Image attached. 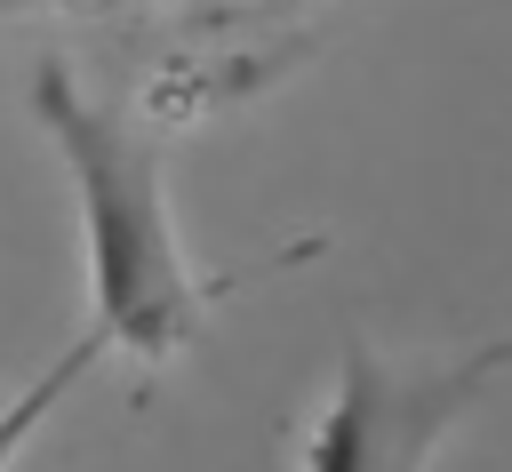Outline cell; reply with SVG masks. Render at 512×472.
I'll return each instance as SVG.
<instances>
[{"mask_svg": "<svg viewBox=\"0 0 512 472\" xmlns=\"http://www.w3.org/2000/svg\"><path fill=\"white\" fill-rule=\"evenodd\" d=\"M40 136L56 144L72 200H80V248H88V320L112 336V352H136L144 368H168L192 336H200V272L176 240V208H168V176H160V144L152 128L96 96L64 56L32 64L24 88Z\"/></svg>", "mask_w": 512, "mask_h": 472, "instance_id": "1", "label": "cell"}, {"mask_svg": "<svg viewBox=\"0 0 512 472\" xmlns=\"http://www.w3.org/2000/svg\"><path fill=\"white\" fill-rule=\"evenodd\" d=\"M512 368V336L448 360H384L376 344L336 352V384L296 440V472H432L448 432Z\"/></svg>", "mask_w": 512, "mask_h": 472, "instance_id": "2", "label": "cell"}, {"mask_svg": "<svg viewBox=\"0 0 512 472\" xmlns=\"http://www.w3.org/2000/svg\"><path fill=\"white\" fill-rule=\"evenodd\" d=\"M104 352H112V336L88 320V328H80V336H72V344H64V352H56V360H48V368H40V376H32V384L0 408V472H8V464L24 456V440H32V432H40V424H48V416L80 392V376H88Z\"/></svg>", "mask_w": 512, "mask_h": 472, "instance_id": "3", "label": "cell"}]
</instances>
